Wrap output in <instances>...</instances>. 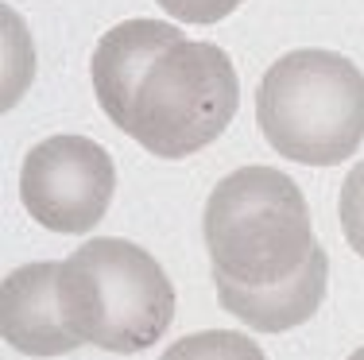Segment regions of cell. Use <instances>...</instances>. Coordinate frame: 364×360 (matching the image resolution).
<instances>
[{"label": "cell", "mask_w": 364, "mask_h": 360, "mask_svg": "<svg viewBox=\"0 0 364 360\" xmlns=\"http://www.w3.org/2000/svg\"><path fill=\"white\" fill-rule=\"evenodd\" d=\"M58 268L63 263H28L16 268L0 287V333L28 356H63L82 345L63 322Z\"/></svg>", "instance_id": "52a82bcc"}, {"label": "cell", "mask_w": 364, "mask_h": 360, "mask_svg": "<svg viewBox=\"0 0 364 360\" xmlns=\"http://www.w3.org/2000/svg\"><path fill=\"white\" fill-rule=\"evenodd\" d=\"M256 124L283 159L337 167L364 140V74L333 50H291L259 82Z\"/></svg>", "instance_id": "7a4b0ae2"}, {"label": "cell", "mask_w": 364, "mask_h": 360, "mask_svg": "<svg viewBox=\"0 0 364 360\" xmlns=\"http://www.w3.org/2000/svg\"><path fill=\"white\" fill-rule=\"evenodd\" d=\"M159 360H267V356L245 333L205 329V333H190V337L175 341Z\"/></svg>", "instance_id": "9c48e42d"}, {"label": "cell", "mask_w": 364, "mask_h": 360, "mask_svg": "<svg viewBox=\"0 0 364 360\" xmlns=\"http://www.w3.org/2000/svg\"><path fill=\"white\" fill-rule=\"evenodd\" d=\"M326 279H329V263L322 248H314L310 260L294 276L267 283V287H245L237 279L213 276L221 306L232 318L245 322L248 329H259V333H287L294 325L310 322L326 298Z\"/></svg>", "instance_id": "ba28073f"}, {"label": "cell", "mask_w": 364, "mask_h": 360, "mask_svg": "<svg viewBox=\"0 0 364 360\" xmlns=\"http://www.w3.org/2000/svg\"><path fill=\"white\" fill-rule=\"evenodd\" d=\"M155 4L182 23H218L240 4V0H155Z\"/></svg>", "instance_id": "8fae6325"}, {"label": "cell", "mask_w": 364, "mask_h": 360, "mask_svg": "<svg viewBox=\"0 0 364 360\" xmlns=\"http://www.w3.org/2000/svg\"><path fill=\"white\" fill-rule=\"evenodd\" d=\"M117 167L85 136H50L36 143L20 170V202L50 233H90L109 213Z\"/></svg>", "instance_id": "5b68a950"}, {"label": "cell", "mask_w": 364, "mask_h": 360, "mask_svg": "<svg viewBox=\"0 0 364 360\" xmlns=\"http://www.w3.org/2000/svg\"><path fill=\"white\" fill-rule=\"evenodd\" d=\"M349 360H364V349H357V353H353Z\"/></svg>", "instance_id": "7c38bea8"}, {"label": "cell", "mask_w": 364, "mask_h": 360, "mask_svg": "<svg viewBox=\"0 0 364 360\" xmlns=\"http://www.w3.org/2000/svg\"><path fill=\"white\" fill-rule=\"evenodd\" d=\"M337 217H341V233L353 244V252L364 256V159L349 170V178H345Z\"/></svg>", "instance_id": "30bf717a"}, {"label": "cell", "mask_w": 364, "mask_h": 360, "mask_svg": "<svg viewBox=\"0 0 364 360\" xmlns=\"http://www.w3.org/2000/svg\"><path fill=\"white\" fill-rule=\"evenodd\" d=\"M205 248L213 276L267 287L294 276L314 252L302 190L275 167H240L205 202Z\"/></svg>", "instance_id": "3957f363"}, {"label": "cell", "mask_w": 364, "mask_h": 360, "mask_svg": "<svg viewBox=\"0 0 364 360\" xmlns=\"http://www.w3.org/2000/svg\"><path fill=\"white\" fill-rule=\"evenodd\" d=\"M63 322L82 345L105 353H144L175 318V287L140 244L101 236L70 252L58 268Z\"/></svg>", "instance_id": "6da1fadb"}, {"label": "cell", "mask_w": 364, "mask_h": 360, "mask_svg": "<svg viewBox=\"0 0 364 360\" xmlns=\"http://www.w3.org/2000/svg\"><path fill=\"white\" fill-rule=\"evenodd\" d=\"M178 39H186L167 20H124L112 31H105L93 50V93L105 116L124 132L132 116V101L140 93L144 74L155 66L163 50H171Z\"/></svg>", "instance_id": "8992f818"}, {"label": "cell", "mask_w": 364, "mask_h": 360, "mask_svg": "<svg viewBox=\"0 0 364 360\" xmlns=\"http://www.w3.org/2000/svg\"><path fill=\"white\" fill-rule=\"evenodd\" d=\"M240 85L229 55L213 43L178 39L155 58L132 101L124 132L159 159H182L232 124Z\"/></svg>", "instance_id": "277c9868"}]
</instances>
